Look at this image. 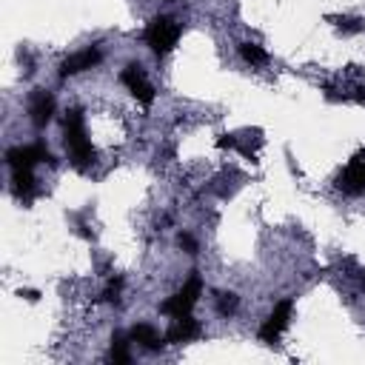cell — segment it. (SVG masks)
Listing matches in <instances>:
<instances>
[{
  "mask_svg": "<svg viewBox=\"0 0 365 365\" xmlns=\"http://www.w3.org/2000/svg\"><path fill=\"white\" fill-rule=\"evenodd\" d=\"M63 137H66V151L71 157V163L77 168H86L94 163L97 151L86 134V120H83V111L80 108H68L66 117H63Z\"/></svg>",
  "mask_w": 365,
  "mask_h": 365,
  "instance_id": "cell-1",
  "label": "cell"
},
{
  "mask_svg": "<svg viewBox=\"0 0 365 365\" xmlns=\"http://www.w3.org/2000/svg\"><path fill=\"white\" fill-rule=\"evenodd\" d=\"M180 34H182L180 23H177L174 17H168V14H157V17H151V20H148V26H145V31H143L145 46H148L157 57L168 54V51L177 46Z\"/></svg>",
  "mask_w": 365,
  "mask_h": 365,
  "instance_id": "cell-2",
  "label": "cell"
},
{
  "mask_svg": "<svg viewBox=\"0 0 365 365\" xmlns=\"http://www.w3.org/2000/svg\"><path fill=\"white\" fill-rule=\"evenodd\" d=\"M200 294H202V277L197 274V271H191V277L185 279V285L180 288V291H174L163 305H160V311L165 314V317H188L191 314V308L197 305V299H200Z\"/></svg>",
  "mask_w": 365,
  "mask_h": 365,
  "instance_id": "cell-3",
  "label": "cell"
},
{
  "mask_svg": "<svg viewBox=\"0 0 365 365\" xmlns=\"http://www.w3.org/2000/svg\"><path fill=\"white\" fill-rule=\"evenodd\" d=\"M6 163L11 165V171H20V168H34L37 163L54 165V157L43 143H34V145H11L6 151Z\"/></svg>",
  "mask_w": 365,
  "mask_h": 365,
  "instance_id": "cell-4",
  "label": "cell"
},
{
  "mask_svg": "<svg viewBox=\"0 0 365 365\" xmlns=\"http://www.w3.org/2000/svg\"><path fill=\"white\" fill-rule=\"evenodd\" d=\"M336 188L342 194H362L365 191V151H356L348 165L336 177Z\"/></svg>",
  "mask_w": 365,
  "mask_h": 365,
  "instance_id": "cell-5",
  "label": "cell"
},
{
  "mask_svg": "<svg viewBox=\"0 0 365 365\" xmlns=\"http://www.w3.org/2000/svg\"><path fill=\"white\" fill-rule=\"evenodd\" d=\"M291 311H294V299H279V302L274 305V311L268 314V319L262 322L259 339H262V342H277L279 334H282V331L288 328V322H291Z\"/></svg>",
  "mask_w": 365,
  "mask_h": 365,
  "instance_id": "cell-6",
  "label": "cell"
},
{
  "mask_svg": "<svg viewBox=\"0 0 365 365\" xmlns=\"http://www.w3.org/2000/svg\"><path fill=\"white\" fill-rule=\"evenodd\" d=\"M120 83L143 103V106H151V100H154V88H151V83L145 80V71L137 66V63H128L123 71H120Z\"/></svg>",
  "mask_w": 365,
  "mask_h": 365,
  "instance_id": "cell-7",
  "label": "cell"
},
{
  "mask_svg": "<svg viewBox=\"0 0 365 365\" xmlns=\"http://www.w3.org/2000/svg\"><path fill=\"white\" fill-rule=\"evenodd\" d=\"M100 60H103V54H100L97 46H88V48H83V51H74V54H68V57L60 63V77H71V74L88 71V68H94Z\"/></svg>",
  "mask_w": 365,
  "mask_h": 365,
  "instance_id": "cell-8",
  "label": "cell"
},
{
  "mask_svg": "<svg viewBox=\"0 0 365 365\" xmlns=\"http://www.w3.org/2000/svg\"><path fill=\"white\" fill-rule=\"evenodd\" d=\"M29 114H31V123L37 128L48 125L51 117H54V97L46 91V88H34L29 94Z\"/></svg>",
  "mask_w": 365,
  "mask_h": 365,
  "instance_id": "cell-9",
  "label": "cell"
},
{
  "mask_svg": "<svg viewBox=\"0 0 365 365\" xmlns=\"http://www.w3.org/2000/svg\"><path fill=\"white\" fill-rule=\"evenodd\" d=\"M200 322L197 319H191V314L188 317H177L174 319V325L165 331V342H171V345H182V342H191V339H197L200 336Z\"/></svg>",
  "mask_w": 365,
  "mask_h": 365,
  "instance_id": "cell-10",
  "label": "cell"
},
{
  "mask_svg": "<svg viewBox=\"0 0 365 365\" xmlns=\"http://www.w3.org/2000/svg\"><path fill=\"white\" fill-rule=\"evenodd\" d=\"M128 336H131V342H137V345L145 348V351H160L163 342H165V336H160V334H157L151 325H145V322L134 325V328L128 331Z\"/></svg>",
  "mask_w": 365,
  "mask_h": 365,
  "instance_id": "cell-11",
  "label": "cell"
},
{
  "mask_svg": "<svg viewBox=\"0 0 365 365\" xmlns=\"http://www.w3.org/2000/svg\"><path fill=\"white\" fill-rule=\"evenodd\" d=\"M11 188L20 200H31L37 185H34V177H31V168H20V171H11Z\"/></svg>",
  "mask_w": 365,
  "mask_h": 365,
  "instance_id": "cell-12",
  "label": "cell"
},
{
  "mask_svg": "<svg viewBox=\"0 0 365 365\" xmlns=\"http://www.w3.org/2000/svg\"><path fill=\"white\" fill-rule=\"evenodd\" d=\"M128 342H131V336H125V334H114V336H111V351H108V356H111L114 365H128V362H131Z\"/></svg>",
  "mask_w": 365,
  "mask_h": 365,
  "instance_id": "cell-13",
  "label": "cell"
},
{
  "mask_svg": "<svg viewBox=\"0 0 365 365\" xmlns=\"http://www.w3.org/2000/svg\"><path fill=\"white\" fill-rule=\"evenodd\" d=\"M240 57H242L245 63H251V66H259V63L268 60V54H265L262 46H257V43H240Z\"/></svg>",
  "mask_w": 365,
  "mask_h": 365,
  "instance_id": "cell-14",
  "label": "cell"
},
{
  "mask_svg": "<svg viewBox=\"0 0 365 365\" xmlns=\"http://www.w3.org/2000/svg\"><path fill=\"white\" fill-rule=\"evenodd\" d=\"M237 305H240L237 294H220V297H217V311H220V314H225V317H228V314H234V311H237Z\"/></svg>",
  "mask_w": 365,
  "mask_h": 365,
  "instance_id": "cell-15",
  "label": "cell"
},
{
  "mask_svg": "<svg viewBox=\"0 0 365 365\" xmlns=\"http://www.w3.org/2000/svg\"><path fill=\"white\" fill-rule=\"evenodd\" d=\"M177 242H180V248H185L188 254H197V242H194V237H191V234H180V237H177Z\"/></svg>",
  "mask_w": 365,
  "mask_h": 365,
  "instance_id": "cell-16",
  "label": "cell"
},
{
  "mask_svg": "<svg viewBox=\"0 0 365 365\" xmlns=\"http://www.w3.org/2000/svg\"><path fill=\"white\" fill-rule=\"evenodd\" d=\"M120 285H123L120 279H111V285L106 288V294H103V297H106L108 302H117V294H120Z\"/></svg>",
  "mask_w": 365,
  "mask_h": 365,
  "instance_id": "cell-17",
  "label": "cell"
},
{
  "mask_svg": "<svg viewBox=\"0 0 365 365\" xmlns=\"http://www.w3.org/2000/svg\"><path fill=\"white\" fill-rule=\"evenodd\" d=\"M339 29H345L348 34L351 31H359V20H339Z\"/></svg>",
  "mask_w": 365,
  "mask_h": 365,
  "instance_id": "cell-18",
  "label": "cell"
},
{
  "mask_svg": "<svg viewBox=\"0 0 365 365\" xmlns=\"http://www.w3.org/2000/svg\"><path fill=\"white\" fill-rule=\"evenodd\" d=\"M20 297H26V299L34 302V299H37V291H20Z\"/></svg>",
  "mask_w": 365,
  "mask_h": 365,
  "instance_id": "cell-19",
  "label": "cell"
}]
</instances>
